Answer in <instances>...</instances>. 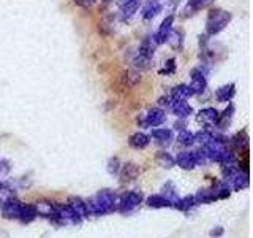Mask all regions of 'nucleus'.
<instances>
[{
	"label": "nucleus",
	"instance_id": "obj_18",
	"mask_svg": "<svg viewBox=\"0 0 253 238\" xmlns=\"http://www.w3.org/2000/svg\"><path fill=\"white\" fill-rule=\"evenodd\" d=\"M21 206L22 203L18 200V198H13L6 205L2 206V213L6 219H19V213H21Z\"/></svg>",
	"mask_w": 253,
	"mask_h": 238
},
{
	"label": "nucleus",
	"instance_id": "obj_1",
	"mask_svg": "<svg viewBox=\"0 0 253 238\" xmlns=\"http://www.w3.org/2000/svg\"><path fill=\"white\" fill-rule=\"evenodd\" d=\"M85 205H87L89 214L103 216V214H108L117 208V195L113 190L103 189L98 194H95L92 198H89V200L85 202Z\"/></svg>",
	"mask_w": 253,
	"mask_h": 238
},
{
	"label": "nucleus",
	"instance_id": "obj_33",
	"mask_svg": "<svg viewBox=\"0 0 253 238\" xmlns=\"http://www.w3.org/2000/svg\"><path fill=\"white\" fill-rule=\"evenodd\" d=\"M174 71H176V59H169L168 62H166V65L160 70V75H165V76H168V75H172Z\"/></svg>",
	"mask_w": 253,
	"mask_h": 238
},
{
	"label": "nucleus",
	"instance_id": "obj_17",
	"mask_svg": "<svg viewBox=\"0 0 253 238\" xmlns=\"http://www.w3.org/2000/svg\"><path fill=\"white\" fill-rule=\"evenodd\" d=\"M150 138H154L157 145L168 146L169 143L172 141V130L165 129V127H162V129H154L152 135H150Z\"/></svg>",
	"mask_w": 253,
	"mask_h": 238
},
{
	"label": "nucleus",
	"instance_id": "obj_19",
	"mask_svg": "<svg viewBox=\"0 0 253 238\" xmlns=\"http://www.w3.org/2000/svg\"><path fill=\"white\" fill-rule=\"evenodd\" d=\"M157 46H158V45L155 43V40H154L152 37H147V38H144V40L141 42L139 50H138L136 54L144 56V58H147V59H152V58H154V54H155V48H157Z\"/></svg>",
	"mask_w": 253,
	"mask_h": 238
},
{
	"label": "nucleus",
	"instance_id": "obj_8",
	"mask_svg": "<svg viewBox=\"0 0 253 238\" xmlns=\"http://www.w3.org/2000/svg\"><path fill=\"white\" fill-rule=\"evenodd\" d=\"M35 210L38 216H43L46 219H52V221H57V205L54 202H47V200H42V202H37L35 203Z\"/></svg>",
	"mask_w": 253,
	"mask_h": 238
},
{
	"label": "nucleus",
	"instance_id": "obj_24",
	"mask_svg": "<svg viewBox=\"0 0 253 238\" xmlns=\"http://www.w3.org/2000/svg\"><path fill=\"white\" fill-rule=\"evenodd\" d=\"M147 205L150 206V208H169V206H172V203L162 194L150 195L147 198Z\"/></svg>",
	"mask_w": 253,
	"mask_h": 238
},
{
	"label": "nucleus",
	"instance_id": "obj_13",
	"mask_svg": "<svg viewBox=\"0 0 253 238\" xmlns=\"http://www.w3.org/2000/svg\"><path fill=\"white\" fill-rule=\"evenodd\" d=\"M169 107L172 110V113L176 115L179 119H187L190 115H193V108L190 107V103L187 100H177V102H171Z\"/></svg>",
	"mask_w": 253,
	"mask_h": 238
},
{
	"label": "nucleus",
	"instance_id": "obj_35",
	"mask_svg": "<svg viewBox=\"0 0 253 238\" xmlns=\"http://www.w3.org/2000/svg\"><path fill=\"white\" fill-rule=\"evenodd\" d=\"M8 173H10V165L6 161H0V184H3Z\"/></svg>",
	"mask_w": 253,
	"mask_h": 238
},
{
	"label": "nucleus",
	"instance_id": "obj_12",
	"mask_svg": "<svg viewBox=\"0 0 253 238\" xmlns=\"http://www.w3.org/2000/svg\"><path fill=\"white\" fill-rule=\"evenodd\" d=\"M213 3H215V0H188L185 10H184V13H185L184 16L187 18V16H192L196 11L208 10V8H211Z\"/></svg>",
	"mask_w": 253,
	"mask_h": 238
},
{
	"label": "nucleus",
	"instance_id": "obj_27",
	"mask_svg": "<svg viewBox=\"0 0 253 238\" xmlns=\"http://www.w3.org/2000/svg\"><path fill=\"white\" fill-rule=\"evenodd\" d=\"M13 198H16V190L5 184H0V206L6 205Z\"/></svg>",
	"mask_w": 253,
	"mask_h": 238
},
{
	"label": "nucleus",
	"instance_id": "obj_2",
	"mask_svg": "<svg viewBox=\"0 0 253 238\" xmlns=\"http://www.w3.org/2000/svg\"><path fill=\"white\" fill-rule=\"evenodd\" d=\"M203 153L208 157V161L218 162L221 165L234 161V156L231 151L228 149L225 138L215 133H213V137L206 143V145H203Z\"/></svg>",
	"mask_w": 253,
	"mask_h": 238
},
{
	"label": "nucleus",
	"instance_id": "obj_31",
	"mask_svg": "<svg viewBox=\"0 0 253 238\" xmlns=\"http://www.w3.org/2000/svg\"><path fill=\"white\" fill-rule=\"evenodd\" d=\"M233 140H234V145H236L237 148H241V149H245V151H247V148H249V135H247V132L242 130V132H239V133H236V137H234Z\"/></svg>",
	"mask_w": 253,
	"mask_h": 238
},
{
	"label": "nucleus",
	"instance_id": "obj_7",
	"mask_svg": "<svg viewBox=\"0 0 253 238\" xmlns=\"http://www.w3.org/2000/svg\"><path fill=\"white\" fill-rule=\"evenodd\" d=\"M172 24H174V14L166 16V18L162 21L160 27H158V30L152 35V38L155 40V43H157V45H163V43H166V40H168V37H169V34H171V30H172Z\"/></svg>",
	"mask_w": 253,
	"mask_h": 238
},
{
	"label": "nucleus",
	"instance_id": "obj_32",
	"mask_svg": "<svg viewBox=\"0 0 253 238\" xmlns=\"http://www.w3.org/2000/svg\"><path fill=\"white\" fill-rule=\"evenodd\" d=\"M212 137H213V133L211 130L203 129L198 133H195V143H198V145H206V143H208Z\"/></svg>",
	"mask_w": 253,
	"mask_h": 238
},
{
	"label": "nucleus",
	"instance_id": "obj_29",
	"mask_svg": "<svg viewBox=\"0 0 253 238\" xmlns=\"http://www.w3.org/2000/svg\"><path fill=\"white\" fill-rule=\"evenodd\" d=\"M177 143L180 146H192L195 143V133L190 130H180L177 135Z\"/></svg>",
	"mask_w": 253,
	"mask_h": 238
},
{
	"label": "nucleus",
	"instance_id": "obj_10",
	"mask_svg": "<svg viewBox=\"0 0 253 238\" xmlns=\"http://www.w3.org/2000/svg\"><path fill=\"white\" fill-rule=\"evenodd\" d=\"M165 121H166V113L160 108H152L144 115V124L147 127H158L165 124Z\"/></svg>",
	"mask_w": 253,
	"mask_h": 238
},
{
	"label": "nucleus",
	"instance_id": "obj_28",
	"mask_svg": "<svg viewBox=\"0 0 253 238\" xmlns=\"http://www.w3.org/2000/svg\"><path fill=\"white\" fill-rule=\"evenodd\" d=\"M157 164L163 167V169H171V167L176 165V162H174V157H171L168 153H165V151H160V153L157 154L155 157Z\"/></svg>",
	"mask_w": 253,
	"mask_h": 238
},
{
	"label": "nucleus",
	"instance_id": "obj_30",
	"mask_svg": "<svg viewBox=\"0 0 253 238\" xmlns=\"http://www.w3.org/2000/svg\"><path fill=\"white\" fill-rule=\"evenodd\" d=\"M166 43H169L172 48H176V50H180L182 48V32L180 30H171V34L168 37V40H166Z\"/></svg>",
	"mask_w": 253,
	"mask_h": 238
},
{
	"label": "nucleus",
	"instance_id": "obj_20",
	"mask_svg": "<svg viewBox=\"0 0 253 238\" xmlns=\"http://www.w3.org/2000/svg\"><path fill=\"white\" fill-rule=\"evenodd\" d=\"M193 92L190 91L188 84H179L171 91L169 102H177V100H187L188 97H192Z\"/></svg>",
	"mask_w": 253,
	"mask_h": 238
},
{
	"label": "nucleus",
	"instance_id": "obj_15",
	"mask_svg": "<svg viewBox=\"0 0 253 238\" xmlns=\"http://www.w3.org/2000/svg\"><path fill=\"white\" fill-rule=\"evenodd\" d=\"M162 10H163V3L160 0H149V2L144 5V8H142V19L144 21L154 19Z\"/></svg>",
	"mask_w": 253,
	"mask_h": 238
},
{
	"label": "nucleus",
	"instance_id": "obj_26",
	"mask_svg": "<svg viewBox=\"0 0 253 238\" xmlns=\"http://www.w3.org/2000/svg\"><path fill=\"white\" fill-rule=\"evenodd\" d=\"M198 202H196V198L195 195H187L184 198H177V202L174 203L172 206L174 208H177L180 211H188L190 208H193V206H196Z\"/></svg>",
	"mask_w": 253,
	"mask_h": 238
},
{
	"label": "nucleus",
	"instance_id": "obj_22",
	"mask_svg": "<svg viewBox=\"0 0 253 238\" xmlns=\"http://www.w3.org/2000/svg\"><path fill=\"white\" fill-rule=\"evenodd\" d=\"M195 198L198 203H211L218 198V189H201Z\"/></svg>",
	"mask_w": 253,
	"mask_h": 238
},
{
	"label": "nucleus",
	"instance_id": "obj_6",
	"mask_svg": "<svg viewBox=\"0 0 253 238\" xmlns=\"http://www.w3.org/2000/svg\"><path fill=\"white\" fill-rule=\"evenodd\" d=\"M206 75H208V71L203 70L201 67L192 70V73H190L188 87H190V91L193 92V95L203 94L206 89H208V78H206Z\"/></svg>",
	"mask_w": 253,
	"mask_h": 238
},
{
	"label": "nucleus",
	"instance_id": "obj_11",
	"mask_svg": "<svg viewBox=\"0 0 253 238\" xmlns=\"http://www.w3.org/2000/svg\"><path fill=\"white\" fill-rule=\"evenodd\" d=\"M218 115H220L218 110L208 107V108H203L200 113H198L196 119H198V122H201L204 125H215L218 121Z\"/></svg>",
	"mask_w": 253,
	"mask_h": 238
},
{
	"label": "nucleus",
	"instance_id": "obj_3",
	"mask_svg": "<svg viewBox=\"0 0 253 238\" xmlns=\"http://www.w3.org/2000/svg\"><path fill=\"white\" fill-rule=\"evenodd\" d=\"M233 21V13L221 10V8H212L208 13V19H206V35L215 37L221 30H225L226 26Z\"/></svg>",
	"mask_w": 253,
	"mask_h": 238
},
{
	"label": "nucleus",
	"instance_id": "obj_37",
	"mask_svg": "<svg viewBox=\"0 0 253 238\" xmlns=\"http://www.w3.org/2000/svg\"><path fill=\"white\" fill-rule=\"evenodd\" d=\"M133 2H138V0H119V8H121V6H124V5L133 3Z\"/></svg>",
	"mask_w": 253,
	"mask_h": 238
},
{
	"label": "nucleus",
	"instance_id": "obj_21",
	"mask_svg": "<svg viewBox=\"0 0 253 238\" xmlns=\"http://www.w3.org/2000/svg\"><path fill=\"white\" fill-rule=\"evenodd\" d=\"M149 143H150V137L146 133H142V132H136V133H133L130 140H128V145L134 149H144L149 146Z\"/></svg>",
	"mask_w": 253,
	"mask_h": 238
},
{
	"label": "nucleus",
	"instance_id": "obj_36",
	"mask_svg": "<svg viewBox=\"0 0 253 238\" xmlns=\"http://www.w3.org/2000/svg\"><path fill=\"white\" fill-rule=\"evenodd\" d=\"M169 97H160V99H158V105H165V107H169Z\"/></svg>",
	"mask_w": 253,
	"mask_h": 238
},
{
	"label": "nucleus",
	"instance_id": "obj_39",
	"mask_svg": "<svg viewBox=\"0 0 253 238\" xmlns=\"http://www.w3.org/2000/svg\"><path fill=\"white\" fill-rule=\"evenodd\" d=\"M174 127H176V130H177V129H179V130H185V129H184V127H185L184 122H176V124H174Z\"/></svg>",
	"mask_w": 253,
	"mask_h": 238
},
{
	"label": "nucleus",
	"instance_id": "obj_25",
	"mask_svg": "<svg viewBox=\"0 0 253 238\" xmlns=\"http://www.w3.org/2000/svg\"><path fill=\"white\" fill-rule=\"evenodd\" d=\"M233 115H234V105H233V103H229L228 108L223 111V113L218 115V121H217L215 127H218V129H225V127H226L229 122H231Z\"/></svg>",
	"mask_w": 253,
	"mask_h": 238
},
{
	"label": "nucleus",
	"instance_id": "obj_14",
	"mask_svg": "<svg viewBox=\"0 0 253 238\" xmlns=\"http://www.w3.org/2000/svg\"><path fill=\"white\" fill-rule=\"evenodd\" d=\"M141 173L139 167L136 164H125L121 167V170H119V175H121V181L122 182H128V181H133L138 178V175Z\"/></svg>",
	"mask_w": 253,
	"mask_h": 238
},
{
	"label": "nucleus",
	"instance_id": "obj_16",
	"mask_svg": "<svg viewBox=\"0 0 253 238\" xmlns=\"http://www.w3.org/2000/svg\"><path fill=\"white\" fill-rule=\"evenodd\" d=\"M234 95H236V84L234 83L225 84L215 91V99L221 103H229L233 100Z\"/></svg>",
	"mask_w": 253,
	"mask_h": 238
},
{
	"label": "nucleus",
	"instance_id": "obj_23",
	"mask_svg": "<svg viewBox=\"0 0 253 238\" xmlns=\"http://www.w3.org/2000/svg\"><path fill=\"white\" fill-rule=\"evenodd\" d=\"M38 216L35 205H22L21 206V213H19V221L24 222V224H29V222L35 221V218Z\"/></svg>",
	"mask_w": 253,
	"mask_h": 238
},
{
	"label": "nucleus",
	"instance_id": "obj_38",
	"mask_svg": "<svg viewBox=\"0 0 253 238\" xmlns=\"http://www.w3.org/2000/svg\"><path fill=\"white\" fill-rule=\"evenodd\" d=\"M218 230H212L211 232V237H218V235H221L223 234V230H221V227H217Z\"/></svg>",
	"mask_w": 253,
	"mask_h": 238
},
{
	"label": "nucleus",
	"instance_id": "obj_5",
	"mask_svg": "<svg viewBox=\"0 0 253 238\" xmlns=\"http://www.w3.org/2000/svg\"><path fill=\"white\" fill-rule=\"evenodd\" d=\"M142 202V194L139 190H130L117 198V210L121 213H130L134 208H138Z\"/></svg>",
	"mask_w": 253,
	"mask_h": 238
},
{
	"label": "nucleus",
	"instance_id": "obj_4",
	"mask_svg": "<svg viewBox=\"0 0 253 238\" xmlns=\"http://www.w3.org/2000/svg\"><path fill=\"white\" fill-rule=\"evenodd\" d=\"M206 161H208V157L204 156L203 151H182L174 157V162L184 170H192L195 167L204 165Z\"/></svg>",
	"mask_w": 253,
	"mask_h": 238
},
{
	"label": "nucleus",
	"instance_id": "obj_34",
	"mask_svg": "<svg viewBox=\"0 0 253 238\" xmlns=\"http://www.w3.org/2000/svg\"><path fill=\"white\" fill-rule=\"evenodd\" d=\"M121 162H119V159L117 157H111L109 159V162H108V172L111 175H117L119 170H121Z\"/></svg>",
	"mask_w": 253,
	"mask_h": 238
},
{
	"label": "nucleus",
	"instance_id": "obj_9",
	"mask_svg": "<svg viewBox=\"0 0 253 238\" xmlns=\"http://www.w3.org/2000/svg\"><path fill=\"white\" fill-rule=\"evenodd\" d=\"M67 205H68V208L73 211V214H75V216L79 221L89 216V211H87V205H85V202L83 200V198H79V197H70Z\"/></svg>",
	"mask_w": 253,
	"mask_h": 238
}]
</instances>
